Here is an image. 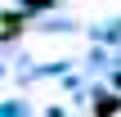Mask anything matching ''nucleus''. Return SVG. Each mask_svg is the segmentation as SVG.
I'll list each match as a JSON object with an SVG mask.
<instances>
[{
	"mask_svg": "<svg viewBox=\"0 0 121 117\" xmlns=\"http://www.w3.org/2000/svg\"><path fill=\"white\" fill-rule=\"evenodd\" d=\"M18 32H22V18H18V14H9V18H4V27H0V36L9 41V36H18Z\"/></svg>",
	"mask_w": 121,
	"mask_h": 117,
	"instance_id": "f03ea898",
	"label": "nucleus"
},
{
	"mask_svg": "<svg viewBox=\"0 0 121 117\" xmlns=\"http://www.w3.org/2000/svg\"><path fill=\"white\" fill-rule=\"evenodd\" d=\"M117 108H121V99H117V95H103V99L94 104V117H112Z\"/></svg>",
	"mask_w": 121,
	"mask_h": 117,
	"instance_id": "f257e3e1",
	"label": "nucleus"
}]
</instances>
